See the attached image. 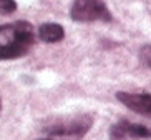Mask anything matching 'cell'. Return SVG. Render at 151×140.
<instances>
[{"instance_id": "9c48e42d", "label": "cell", "mask_w": 151, "mask_h": 140, "mask_svg": "<svg viewBox=\"0 0 151 140\" xmlns=\"http://www.w3.org/2000/svg\"><path fill=\"white\" fill-rule=\"evenodd\" d=\"M0 112H2V99H0Z\"/></svg>"}, {"instance_id": "5b68a950", "label": "cell", "mask_w": 151, "mask_h": 140, "mask_svg": "<svg viewBox=\"0 0 151 140\" xmlns=\"http://www.w3.org/2000/svg\"><path fill=\"white\" fill-rule=\"evenodd\" d=\"M116 99L129 110L151 118V94H129V92H118Z\"/></svg>"}, {"instance_id": "52a82bcc", "label": "cell", "mask_w": 151, "mask_h": 140, "mask_svg": "<svg viewBox=\"0 0 151 140\" xmlns=\"http://www.w3.org/2000/svg\"><path fill=\"white\" fill-rule=\"evenodd\" d=\"M17 10L15 0H0V15H10Z\"/></svg>"}, {"instance_id": "6da1fadb", "label": "cell", "mask_w": 151, "mask_h": 140, "mask_svg": "<svg viewBox=\"0 0 151 140\" xmlns=\"http://www.w3.org/2000/svg\"><path fill=\"white\" fill-rule=\"evenodd\" d=\"M35 38L37 30L30 22L18 20L0 25V60H14L27 55Z\"/></svg>"}, {"instance_id": "8992f818", "label": "cell", "mask_w": 151, "mask_h": 140, "mask_svg": "<svg viewBox=\"0 0 151 140\" xmlns=\"http://www.w3.org/2000/svg\"><path fill=\"white\" fill-rule=\"evenodd\" d=\"M37 37L43 44H57V42H62L65 38V28L57 22H47L38 27Z\"/></svg>"}, {"instance_id": "30bf717a", "label": "cell", "mask_w": 151, "mask_h": 140, "mask_svg": "<svg viewBox=\"0 0 151 140\" xmlns=\"http://www.w3.org/2000/svg\"><path fill=\"white\" fill-rule=\"evenodd\" d=\"M42 140H52V139H42Z\"/></svg>"}, {"instance_id": "277c9868", "label": "cell", "mask_w": 151, "mask_h": 140, "mask_svg": "<svg viewBox=\"0 0 151 140\" xmlns=\"http://www.w3.org/2000/svg\"><path fill=\"white\" fill-rule=\"evenodd\" d=\"M151 139V127L129 120H118L110 128V140H146Z\"/></svg>"}, {"instance_id": "7a4b0ae2", "label": "cell", "mask_w": 151, "mask_h": 140, "mask_svg": "<svg viewBox=\"0 0 151 140\" xmlns=\"http://www.w3.org/2000/svg\"><path fill=\"white\" fill-rule=\"evenodd\" d=\"M93 127V117L88 113L50 118L42 125V132L58 140H80Z\"/></svg>"}, {"instance_id": "ba28073f", "label": "cell", "mask_w": 151, "mask_h": 140, "mask_svg": "<svg viewBox=\"0 0 151 140\" xmlns=\"http://www.w3.org/2000/svg\"><path fill=\"white\" fill-rule=\"evenodd\" d=\"M139 60L146 68H151V45H145L139 50Z\"/></svg>"}, {"instance_id": "3957f363", "label": "cell", "mask_w": 151, "mask_h": 140, "mask_svg": "<svg viewBox=\"0 0 151 140\" xmlns=\"http://www.w3.org/2000/svg\"><path fill=\"white\" fill-rule=\"evenodd\" d=\"M70 17L73 22H111V12L103 0H75L71 4Z\"/></svg>"}]
</instances>
